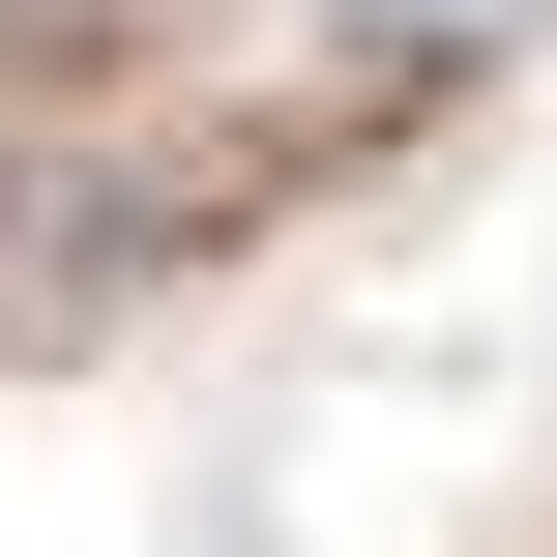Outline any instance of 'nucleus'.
<instances>
[{
  "mask_svg": "<svg viewBox=\"0 0 557 557\" xmlns=\"http://www.w3.org/2000/svg\"><path fill=\"white\" fill-rule=\"evenodd\" d=\"M323 29H382V59H470V29H499V0H323Z\"/></svg>",
  "mask_w": 557,
  "mask_h": 557,
  "instance_id": "1",
  "label": "nucleus"
}]
</instances>
